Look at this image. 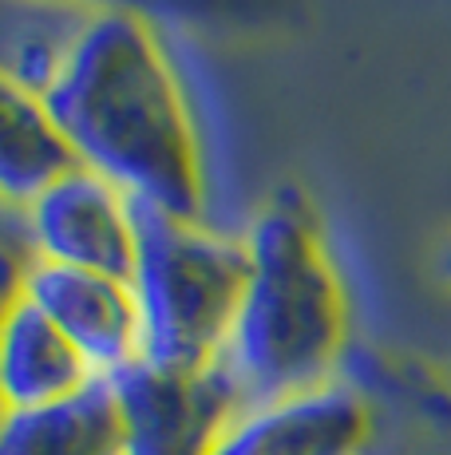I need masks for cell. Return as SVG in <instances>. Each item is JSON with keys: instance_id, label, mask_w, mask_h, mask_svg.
Returning a JSON list of instances; mask_svg holds the SVG:
<instances>
[{"instance_id": "8", "label": "cell", "mask_w": 451, "mask_h": 455, "mask_svg": "<svg viewBox=\"0 0 451 455\" xmlns=\"http://www.w3.org/2000/svg\"><path fill=\"white\" fill-rule=\"evenodd\" d=\"M99 376L24 293H8L0 329V396L4 412L44 408L83 392Z\"/></svg>"}, {"instance_id": "10", "label": "cell", "mask_w": 451, "mask_h": 455, "mask_svg": "<svg viewBox=\"0 0 451 455\" xmlns=\"http://www.w3.org/2000/svg\"><path fill=\"white\" fill-rule=\"evenodd\" d=\"M75 166H83V159L48 111L44 95L4 80L0 87V195L4 203L24 210Z\"/></svg>"}, {"instance_id": "12", "label": "cell", "mask_w": 451, "mask_h": 455, "mask_svg": "<svg viewBox=\"0 0 451 455\" xmlns=\"http://www.w3.org/2000/svg\"><path fill=\"white\" fill-rule=\"evenodd\" d=\"M447 455H451V451H447Z\"/></svg>"}, {"instance_id": "2", "label": "cell", "mask_w": 451, "mask_h": 455, "mask_svg": "<svg viewBox=\"0 0 451 455\" xmlns=\"http://www.w3.org/2000/svg\"><path fill=\"white\" fill-rule=\"evenodd\" d=\"M249 277L218 376L241 408L349 372V293L297 195H277L246 230Z\"/></svg>"}, {"instance_id": "4", "label": "cell", "mask_w": 451, "mask_h": 455, "mask_svg": "<svg viewBox=\"0 0 451 455\" xmlns=\"http://www.w3.org/2000/svg\"><path fill=\"white\" fill-rule=\"evenodd\" d=\"M16 214L32 258L131 282L138 258L135 198L107 174L75 166Z\"/></svg>"}, {"instance_id": "1", "label": "cell", "mask_w": 451, "mask_h": 455, "mask_svg": "<svg viewBox=\"0 0 451 455\" xmlns=\"http://www.w3.org/2000/svg\"><path fill=\"white\" fill-rule=\"evenodd\" d=\"M36 95H44L83 166L119 182L135 203L202 222L206 166L194 116L143 12H80Z\"/></svg>"}, {"instance_id": "6", "label": "cell", "mask_w": 451, "mask_h": 455, "mask_svg": "<svg viewBox=\"0 0 451 455\" xmlns=\"http://www.w3.org/2000/svg\"><path fill=\"white\" fill-rule=\"evenodd\" d=\"M12 293H24L72 340L95 376H119L143 361V321L127 277L32 258Z\"/></svg>"}, {"instance_id": "7", "label": "cell", "mask_w": 451, "mask_h": 455, "mask_svg": "<svg viewBox=\"0 0 451 455\" xmlns=\"http://www.w3.org/2000/svg\"><path fill=\"white\" fill-rule=\"evenodd\" d=\"M111 380L127 416V455H210L238 416L218 369L170 372L138 361Z\"/></svg>"}, {"instance_id": "11", "label": "cell", "mask_w": 451, "mask_h": 455, "mask_svg": "<svg viewBox=\"0 0 451 455\" xmlns=\"http://www.w3.org/2000/svg\"><path fill=\"white\" fill-rule=\"evenodd\" d=\"M439 274H444L447 282H451V246L444 250V258H439Z\"/></svg>"}, {"instance_id": "9", "label": "cell", "mask_w": 451, "mask_h": 455, "mask_svg": "<svg viewBox=\"0 0 451 455\" xmlns=\"http://www.w3.org/2000/svg\"><path fill=\"white\" fill-rule=\"evenodd\" d=\"M0 455H127V416L111 376L44 408L4 412Z\"/></svg>"}, {"instance_id": "3", "label": "cell", "mask_w": 451, "mask_h": 455, "mask_svg": "<svg viewBox=\"0 0 451 455\" xmlns=\"http://www.w3.org/2000/svg\"><path fill=\"white\" fill-rule=\"evenodd\" d=\"M135 218L131 290L143 321V361L170 372H210L246 293V238L214 234L151 203H135Z\"/></svg>"}, {"instance_id": "5", "label": "cell", "mask_w": 451, "mask_h": 455, "mask_svg": "<svg viewBox=\"0 0 451 455\" xmlns=\"http://www.w3.org/2000/svg\"><path fill=\"white\" fill-rule=\"evenodd\" d=\"M376 400L349 372L320 388L241 408L210 455H372Z\"/></svg>"}]
</instances>
